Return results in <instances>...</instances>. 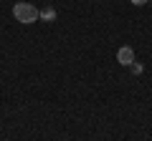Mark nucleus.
<instances>
[{"mask_svg":"<svg viewBox=\"0 0 152 141\" xmlns=\"http://www.w3.org/2000/svg\"><path fill=\"white\" fill-rule=\"evenodd\" d=\"M117 60H119L122 65H127V68H129V65L134 63V50H132L129 45H122V48L117 50Z\"/></svg>","mask_w":152,"mask_h":141,"instance_id":"nucleus-2","label":"nucleus"},{"mask_svg":"<svg viewBox=\"0 0 152 141\" xmlns=\"http://www.w3.org/2000/svg\"><path fill=\"white\" fill-rule=\"evenodd\" d=\"M132 3H134V5H145L147 0H132Z\"/></svg>","mask_w":152,"mask_h":141,"instance_id":"nucleus-5","label":"nucleus"},{"mask_svg":"<svg viewBox=\"0 0 152 141\" xmlns=\"http://www.w3.org/2000/svg\"><path fill=\"white\" fill-rule=\"evenodd\" d=\"M41 20H46V23H51V20H56V10L53 8H43V10H41Z\"/></svg>","mask_w":152,"mask_h":141,"instance_id":"nucleus-3","label":"nucleus"},{"mask_svg":"<svg viewBox=\"0 0 152 141\" xmlns=\"http://www.w3.org/2000/svg\"><path fill=\"white\" fill-rule=\"evenodd\" d=\"M129 68H132V73H134V76H140L142 70H145V65H142V63H132Z\"/></svg>","mask_w":152,"mask_h":141,"instance_id":"nucleus-4","label":"nucleus"},{"mask_svg":"<svg viewBox=\"0 0 152 141\" xmlns=\"http://www.w3.org/2000/svg\"><path fill=\"white\" fill-rule=\"evenodd\" d=\"M13 15H15V20L23 23V25L41 20V10H38L33 3H26V0H20V3H15V5H13Z\"/></svg>","mask_w":152,"mask_h":141,"instance_id":"nucleus-1","label":"nucleus"}]
</instances>
